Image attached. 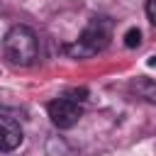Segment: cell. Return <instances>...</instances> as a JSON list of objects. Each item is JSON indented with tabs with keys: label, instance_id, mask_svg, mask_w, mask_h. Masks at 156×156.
Returning a JSON list of instances; mask_svg holds the SVG:
<instances>
[{
	"label": "cell",
	"instance_id": "cell-6",
	"mask_svg": "<svg viewBox=\"0 0 156 156\" xmlns=\"http://www.w3.org/2000/svg\"><path fill=\"white\" fill-rule=\"evenodd\" d=\"M136 93L144 98V100H149V102H154L156 105V80H149V78H141V80H136Z\"/></svg>",
	"mask_w": 156,
	"mask_h": 156
},
{
	"label": "cell",
	"instance_id": "cell-7",
	"mask_svg": "<svg viewBox=\"0 0 156 156\" xmlns=\"http://www.w3.org/2000/svg\"><path fill=\"white\" fill-rule=\"evenodd\" d=\"M139 44H141V32H139L136 27L127 29V34H124V46H127V49H134V46H139Z\"/></svg>",
	"mask_w": 156,
	"mask_h": 156
},
{
	"label": "cell",
	"instance_id": "cell-3",
	"mask_svg": "<svg viewBox=\"0 0 156 156\" xmlns=\"http://www.w3.org/2000/svg\"><path fill=\"white\" fill-rule=\"evenodd\" d=\"M46 112H49L51 122L58 129H71L83 117V110H80L78 100H73V98H56V100H51L46 105Z\"/></svg>",
	"mask_w": 156,
	"mask_h": 156
},
{
	"label": "cell",
	"instance_id": "cell-1",
	"mask_svg": "<svg viewBox=\"0 0 156 156\" xmlns=\"http://www.w3.org/2000/svg\"><path fill=\"white\" fill-rule=\"evenodd\" d=\"M110 39H112V20L110 17H93L85 24V29L80 32V37L73 44H66L63 51L71 58H90V56L105 51Z\"/></svg>",
	"mask_w": 156,
	"mask_h": 156
},
{
	"label": "cell",
	"instance_id": "cell-8",
	"mask_svg": "<svg viewBox=\"0 0 156 156\" xmlns=\"http://www.w3.org/2000/svg\"><path fill=\"white\" fill-rule=\"evenodd\" d=\"M146 17L156 27V0H146Z\"/></svg>",
	"mask_w": 156,
	"mask_h": 156
},
{
	"label": "cell",
	"instance_id": "cell-4",
	"mask_svg": "<svg viewBox=\"0 0 156 156\" xmlns=\"http://www.w3.org/2000/svg\"><path fill=\"white\" fill-rule=\"evenodd\" d=\"M22 144V129L12 117L0 115V151H15Z\"/></svg>",
	"mask_w": 156,
	"mask_h": 156
},
{
	"label": "cell",
	"instance_id": "cell-5",
	"mask_svg": "<svg viewBox=\"0 0 156 156\" xmlns=\"http://www.w3.org/2000/svg\"><path fill=\"white\" fill-rule=\"evenodd\" d=\"M46 156H73V151L63 136H49L46 139Z\"/></svg>",
	"mask_w": 156,
	"mask_h": 156
},
{
	"label": "cell",
	"instance_id": "cell-2",
	"mask_svg": "<svg viewBox=\"0 0 156 156\" xmlns=\"http://www.w3.org/2000/svg\"><path fill=\"white\" fill-rule=\"evenodd\" d=\"M2 51L15 66H32L37 61V54H39L37 34L24 24L10 27L5 39H2Z\"/></svg>",
	"mask_w": 156,
	"mask_h": 156
}]
</instances>
